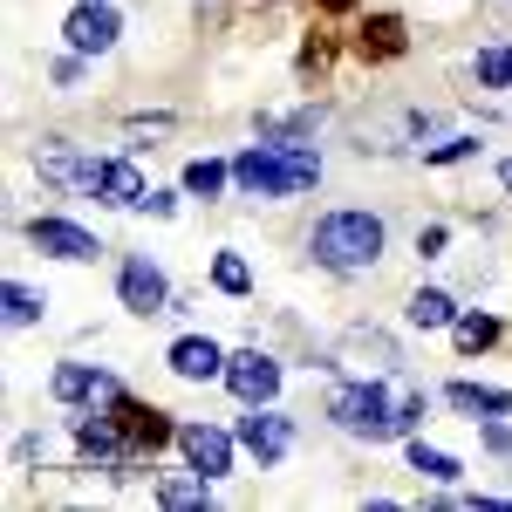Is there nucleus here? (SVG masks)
Returning <instances> with one entry per match:
<instances>
[{
	"instance_id": "obj_1",
	"label": "nucleus",
	"mask_w": 512,
	"mask_h": 512,
	"mask_svg": "<svg viewBox=\"0 0 512 512\" xmlns=\"http://www.w3.org/2000/svg\"><path fill=\"white\" fill-rule=\"evenodd\" d=\"M233 185L246 198H301L321 185V158L308 144H253V151H239L233 158Z\"/></svg>"
},
{
	"instance_id": "obj_2",
	"label": "nucleus",
	"mask_w": 512,
	"mask_h": 512,
	"mask_svg": "<svg viewBox=\"0 0 512 512\" xmlns=\"http://www.w3.org/2000/svg\"><path fill=\"white\" fill-rule=\"evenodd\" d=\"M383 246H390V233H383L376 212H328V219H315V233H308V253H315V267H328V274L376 267Z\"/></svg>"
},
{
	"instance_id": "obj_3",
	"label": "nucleus",
	"mask_w": 512,
	"mask_h": 512,
	"mask_svg": "<svg viewBox=\"0 0 512 512\" xmlns=\"http://www.w3.org/2000/svg\"><path fill=\"white\" fill-rule=\"evenodd\" d=\"M328 417L342 424L349 437H396L390 424H396V396L383 390V376H362V383H342V390L328 396Z\"/></svg>"
},
{
	"instance_id": "obj_4",
	"label": "nucleus",
	"mask_w": 512,
	"mask_h": 512,
	"mask_svg": "<svg viewBox=\"0 0 512 512\" xmlns=\"http://www.w3.org/2000/svg\"><path fill=\"white\" fill-rule=\"evenodd\" d=\"M123 35V14L110 0H76L69 7V21H62V41L76 48V55H110Z\"/></svg>"
},
{
	"instance_id": "obj_5",
	"label": "nucleus",
	"mask_w": 512,
	"mask_h": 512,
	"mask_svg": "<svg viewBox=\"0 0 512 512\" xmlns=\"http://www.w3.org/2000/svg\"><path fill=\"white\" fill-rule=\"evenodd\" d=\"M239 444H246L260 465H280V458L294 451V417H280L274 403H246V417H239Z\"/></svg>"
},
{
	"instance_id": "obj_6",
	"label": "nucleus",
	"mask_w": 512,
	"mask_h": 512,
	"mask_svg": "<svg viewBox=\"0 0 512 512\" xmlns=\"http://www.w3.org/2000/svg\"><path fill=\"white\" fill-rule=\"evenodd\" d=\"M226 390L239 396V403H274L280 396V362L274 355H260V349H246L226 362Z\"/></svg>"
},
{
	"instance_id": "obj_7",
	"label": "nucleus",
	"mask_w": 512,
	"mask_h": 512,
	"mask_svg": "<svg viewBox=\"0 0 512 512\" xmlns=\"http://www.w3.org/2000/svg\"><path fill=\"white\" fill-rule=\"evenodd\" d=\"M117 294H123V308H130V315H164V308H171V280H164L151 260H123Z\"/></svg>"
},
{
	"instance_id": "obj_8",
	"label": "nucleus",
	"mask_w": 512,
	"mask_h": 512,
	"mask_svg": "<svg viewBox=\"0 0 512 512\" xmlns=\"http://www.w3.org/2000/svg\"><path fill=\"white\" fill-rule=\"evenodd\" d=\"M328 362H342V369H355V376H390V369H396V342H390V335H376V328H349L342 349L328 355Z\"/></svg>"
},
{
	"instance_id": "obj_9",
	"label": "nucleus",
	"mask_w": 512,
	"mask_h": 512,
	"mask_svg": "<svg viewBox=\"0 0 512 512\" xmlns=\"http://www.w3.org/2000/svg\"><path fill=\"white\" fill-rule=\"evenodd\" d=\"M110 417H117V431L123 444H144V451H158V444H171L178 437V424L164 417V410H144V403H130V396H110Z\"/></svg>"
},
{
	"instance_id": "obj_10",
	"label": "nucleus",
	"mask_w": 512,
	"mask_h": 512,
	"mask_svg": "<svg viewBox=\"0 0 512 512\" xmlns=\"http://www.w3.org/2000/svg\"><path fill=\"white\" fill-rule=\"evenodd\" d=\"M28 246L55 253V260H96V253H103L96 233H82L76 219H28Z\"/></svg>"
},
{
	"instance_id": "obj_11",
	"label": "nucleus",
	"mask_w": 512,
	"mask_h": 512,
	"mask_svg": "<svg viewBox=\"0 0 512 512\" xmlns=\"http://www.w3.org/2000/svg\"><path fill=\"white\" fill-rule=\"evenodd\" d=\"M164 362H171V369H178L185 383H212V376H226V362H233V355L219 349L212 335H178Z\"/></svg>"
},
{
	"instance_id": "obj_12",
	"label": "nucleus",
	"mask_w": 512,
	"mask_h": 512,
	"mask_svg": "<svg viewBox=\"0 0 512 512\" xmlns=\"http://www.w3.org/2000/svg\"><path fill=\"white\" fill-rule=\"evenodd\" d=\"M178 444H185L192 472H205V478L233 472V437H226V431H212V424H178Z\"/></svg>"
},
{
	"instance_id": "obj_13",
	"label": "nucleus",
	"mask_w": 512,
	"mask_h": 512,
	"mask_svg": "<svg viewBox=\"0 0 512 512\" xmlns=\"http://www.w3.org/2000/svg\"><path fill=\"white\" fill-rule=\"evenodd\" d=\"M48 390H55V403H110V396H117V376L82 369V362H62V369L48 376Z\"/></svg>"
},
{
	"instance_id": "obj_14",
	"label": "nucleus",
	"mask_w": 512,
	"mask_h": 512,
	"mask_svg": "<svg viewBox=\"0 0 512 512\" xmlns=\"http://www.w3.org/2000/svg\"><path fill=\"white\" fill-rule=\"evenodd\" d=\"M144 192H151V185H144V171L130 158H110L96 171V198H103V205H144Z\"/></svg>"
},
{
	"instance_id": "obj_15",
	"label": "nucleus",
	"mask_w": 512,
	"mask_h": 512,
	"mask_svg": "<svg viewBox=\"0 0 512 512\" xmlns=\"http://www.w3.org/2000/svg\"><path fill=\"white\" fill-rule=\"evenodd\" d=\"M444 403L465 417H512V390H492V383H451Z\"/></svg>"
},
{
	"instance_id": "obj_16",
	"label": "nucleus",
	"mask_w": 512,
	"mask_h": 512,
	"mask_svg": "<svg viewBox=\"0 0 512 512\" xmlns=\"http://www.w3.org/2000/svg\"><path fill=\"white\" fill-rule=\"evenodd\" d=\"M410 472H424L431 485H458V478H465V465H458L451 451H437V444H424V437H410Z\"/></svg>"
},
{
	"instance_id": "obj_17",
	"label": "nucleus",
	"mask_w": 512,
	"mask_h": 512,
	"mask_svg": "<svg viewBox=\"0 0 512 512\" xmlns=\"http://www.w3.org/2000/svg\"><path fill=\"white\" fill-rule=\"evenodd\" d=\"M158 506H178V512L212 506V478H205V472H198V478H158Z\"/></svg>"
},
{
	"instance_id": "obj_18",
	"label": "nucleus",
	"mask_w": 512,
	"mask_h": 512,
	"mask_svg": "<svg viewBox=\"0 0 512 512\" xmlns=\"http://www.w3.org/2000/svg\"><path fill=\"white\" fill-rule=\"evenodd\" d=\"M403 315L417 321V328H451V321H458V308H451V294H437V287H417Z\"/></svg>"
},
{
	"instance_id": "obj_19",
	"label": "nucleus",
	"mask_w": 512,
	"mask_h": 512,
	"mask_svg": "<svg viewBox=\"0 0 512 512\" xmlns=\"http://www.w3.org/2000/svg\"><path fill=\"white\" fill-rule=\"evenodd\" d=\"M233 185V164H219V158H192L185 164V192L192 198H219Z\"/></svg>"
},
{
	"instance_id": "obj_20",
	"label": "nucleus",
	"mask_w": 512,
	"mask_h": 512,
	"mask_svg": "<svg viewBox=\"0 0 512 512\" xmlns=\"http://www.w3.org/2000/svg\"><path fill=\"white\" fill-rule=\"evenodd\" d=\"M0 301H7V321H14V328H28V321L48 315V294H35L28 280H7V294H0Z\"/></svg>"
},
{
	"instance_id": "obj_21",
	"label": "nucleus",
	"mask_w": 512,
	"mask_h": 512,
	"mask_svg": "<svg viewBox=\"0 0 512 512\" xmlns=\"http://www.w3.org/2000/svg\"><path fill=\"white\" fill-rule=\"evenodd\" d=\"M451 335H458V349H465V355H478V349L499 342V321H492V315H458V321H451Z\"/></svg>"
},
{
	"instance_id": "obj_22",
	"label": "nucleus",
	"mask_w": 512,
	"mask_h": 512,
	"mask_svg": "<svg viewBox=\"0 0 512 512\" xmlns=\"http://www.w3.org/2000/svg\"><path fill=\"white\" fill-rule=\"evenodd\" d=\"M212 287H219V294H246V287H253L246 260H239V253H219V260H212Z\"/></svg>"
},
{
	"instance_id": "obj_23",
	"label": "nucleus",
	"mask_w": 512,
	"mask_h": 512,
	"mask_svg": "<svg viewBox=\"0 0 512 512\" xmlns=\"http://www.w3.org/2000/svg\"><path fill=\"white\" fill-rule=\"evenodd\" d=\"M478 82L485 89H512V48H485L478 55Z\"/></svg>"
},
{
	"instance_id": "obj_24",
	"label": "nucleus",
	"mask_w": 512,
	"mask_h": 512,
	"mask_svg": "<svg viewBox=\"0 0 512 512\" xmlns=\"http://www.w3.org/2000/svg\"><path fill=\"white\" fill-rule=\"evenodd\" d=\"M472 151H478V137H444V144L424 151V164H458V158H472Z\"/></svg>"
},
{
	"instance_id": "obj_25",
	"label": "nucleus",
	"mask_w": 512,
	"mask_h": 512,
	"mask_svg": "<svg viewBox=\"0 0 512 512\" xmlns=\"http://www.w3.org/2000/svg\"><path fill=\"white\" fill-rule=\"evenodd\" d=\"M144 212H151V219H171V212H178V198H171V192H144Z\"/></svg>"
},
{
	"instance_id": "obj_26",
	"label": "nucleus",
	"mask_w": 512,
	"mask_h": 512,
	"mask_svg": "<svg viewBox=\"0 0 512 512\" xmlns=\"http://www.w3.org/2000/svg\"><path fill=\"white\" fill-rule=\"evenodd\" d=\"M417 253H424V260H437V253H444V226H431V233H417Z\"/></svg>"
},
{
	"instance_id": "obj_27",
	"label": "nucleus",
	"mask_w": 512,
	"mask_h": 512,
	"mask_svg": "<svg viewBox=\"0 0 512 512\" xmlns=\"http://www.w3.org/2000/svg\"><path fill=\"white\" fill-rule=\"evenodd\" d=\"M499 185H506V192H512V158H506V164H499Z\"/></svg>"
}]
</instances>
